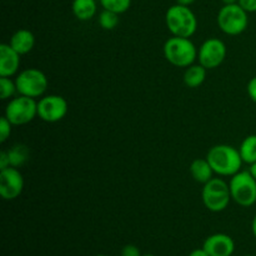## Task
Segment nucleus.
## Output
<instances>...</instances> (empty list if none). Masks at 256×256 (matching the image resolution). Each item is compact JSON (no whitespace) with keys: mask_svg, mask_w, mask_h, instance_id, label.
<instances>
[{"mask_svg":"<svg viewBox=\"0 0 256 256\" xmlns=\"http://www.w3.org/2000/svg\"><path fill=\"white\" fill-rule=\"evenodd\" d=\"M16 92L18 89L15 80H12L6 76H0V98H2V100L10 99Z\"/></svg>","mask_w":256,"mask_h":256,"instance_id":"obj_22","label":"nucleus"},{"mask_svg":"<svg viewBox=\"0 0 256 256\" xmlns=\"http://www.w3.org/2000/svg\"><path fill=\"white\" fill-rule=\"evenodd\" d=\"M189 256H210V255L208 254L206 252H205L204 248H202V249H195V250H192V252H190Z\"/></svg>","mask_w":256,"mask_h":256,"instance_id":"obj_28","label":"nucleus"},{"mask_svg":"<svg viewBox=\"0 0 256 256\" xmlns=\"http://www.w3.org/2000/svg\"><path fill=\"white\" fill-rule=\"evenodd\" d=\"M238 4L246 10L248 12H256V0H239Z\"/></svg>","mask_w":256,"mask_h":256,"instance_id":"obj_25","label":"nucleus"},{"mask_svg":"<svg viewBox=\"0 0 256 256\" xmlns=\"http://www.w3.org/2000/svg\"><path fill=\"white\" fill-rule=\"evenodd\" d=\"M9 166H10V160H9V156H8V152L6 150H2V152H0V170H4Z\"/></svg>","mask_w":256,"mask_h":256,"instance_id":"obj_27","label":"nucleus"},{"mask_svg":"<svg viewBox=\"0 0 256 256\" xmlns=\"http://www.w3.org/2000/svg\"><path fill=\"white\" fill-rule=\"evenodd\" d=\"M99 24L105 30L115 29L119 24V14L104 9L99 15Z\"/></svg>","mask_w":256,"mask_h":256,"instance_id":"obj_21","label":"nucleus"},{"mask_svg":"<svg viewBox=\"0 0 256 256\" xmlns=\"http://www.w3.org/2000/svg\"><path fill=\"white\" fill-rule=\"evenodd\" d=\"M15 84H16L18 94L36 99L45 94L49 80L42 70L36 68H29L16 75Z\"/></svg>","mask_w":256,"mask_h":256,"instance_id":"obj_7","label":"nucleus"},{"mask_svg":"<svg viewBox=\"0 0 256 256\" xmlns=\"http://www.w3.org/2000/svg\"><path fill=\"white\" fill-rule=\"evenodd\" d=\"M9 44L20 55H25L32 52V48H34L35 36L30 30L20 29L12 34Z\"/></svg>","mask_w":256,"mask_h":256,"instance_id":"obj_14","label":"nucleus"},{"mask_svg":"<svg viewBox=\"0 0 256 256\" xmlns=\"http://www.w3.org/2000/svg\"><path fill=\"white\" fill-rule=\"evenodd\" d=\"M95 256H106V255H95Z\"/></svg>","mask_w":256,"mask_h":256,"instance_id":"obj_34","label":"nucleus"},{"mask_svg":"<svg viewBox=\"0 0 256 256\" xmlns=\"http://www.w3.org/2000/svg\"><path fill=\"white\" fill-rule=\"evenodd\" d=\"M240 155L242 162L246 164H254L256 162V135H249L242 142L239 148Z\"/></svg>","mask_w":256,"mask_h":256,"instance_id":"obj_19","label":"nucleus"},{"mask_svg":"<svg viewBox=\"0 0 256 256\" xmlns=\"http://www.w3.org/2000/svg\"><path fill=\"white\" fill-rule=\"evenodd\" d=\"M249 172H250V174H252V176L255 178V180H256V162H254V164H252V165H250V169H249Z\"/></svg>","mask_w":256,"mask_h":256,"instance_id":"obj_30","label":"nucleus"},{"mask_svg":"<svg viewBox=\"0 0 256 256\" xmlns=\"http://www.w3.org/2000/svg\"><path fill=\"white\" fill-rule=\"evenodd\" d=\"M120 255L122 256H142V252H140L139 248L135 246V245L129 244L125 245L124 248L120 252Z\"/></svg>","mask_w":256,"mask_h":256,"instance_id":"obj_24","label":"nucleus"},{"mask_svg":"<svg viewBox=\"0 0 256 256\" xmlns=\"http://www.w3.org/2000/svg\"><path fill=\"white\" fill-rule=\"evenodd\" d=\"M8 152V156H9L10 160V166L19 168L22 166L25 162L29 160L30 152L28 149L26 145L24 144H15L10 148Z\"/></svg>","mask_w":256,"mask_h":256,"instance_id":"obj_18","label":"nucleus"},{"mask_svg":"<svg viewBox=\"0 0 256 256\" xmlns=\"http://www.w3.org/2000/svg\"><path fill=\"white\" fill-rule=\"evenodd\" d=\"M68 114V102L60 95H46L38 102V116L46 122H56Z\"/></svg>","mask_w":256,"mask_h":256,"instance_id":"obj_10","label":"nucleus"},{"mask_svg":"<svg viewBox=\"0 0 256 256\" xmlns=\"http://www.w3.org/2000/svg\"><path fill=\"white\" fill-rule=\"evenodd\" d=\"M164 56L174 66L188 68L198 59V49L190 38L172 36L164 44Z\"/></svg>","mask_w":256,"mask_h":256,"instance_id":"obj_3","label":"nucleus"},{"mask_svg":"<svg viewBox=\"0 0 256 256\" xmlns=\"http://www.w3.org/2000/svg\"><path fill=\"white\" fill-rule=\"evenodd\" d=\"M24 189V178L18 168L0 170V195L4 200H15Z\"/></svg>","mask_w":256,"mask_h":256,"instance_id":"obj_11","label":"nucleus"},{"mask_svg":"<svg viewBox=\"0 0 256 256\" xmlns=\"http://www.w3.org/2000/svg\"><path fill=\"white\" fill-rule=\"evenodd\" d=\"M72 9L76 19L86 22L96 14L98 6L95 0H74Z\"/></svg>","mask_w":256,"mask_h":256,"instance_id":"obj_16","label":"nucleus"},{"mask_svg":"<svg viewBox=\"0 0 256 256\" xmlns=\"http://www.w3.org/2000/svg\"><path fill=\"white\" fill-rule=\"evenodd\" d=\"M194 2L195 0H176V4L186 5V6H189V5H192Z\"/></svg>","mask_w":256,"mask_h":256,"instance_id":"obj_29","label":"nucleus"},{"mask_svg":"<svg viewBox=\"0 0 256 256\" xmlns=\"http://www.w3.org/2000/svg\"><path fill=\"white\" fill-rule=\"evenodd\" d=\"M190 174L194 178L195 182L206 184L209 180L212 179L214 170H212V165L209 164L208 159H195L190 164Z\"/></svg>","mask_w":256,"mask_h":256,"instance_id":"obj_15","label":"nucleus"},{"mask_svg":"<svg viewBox=\"0 0 256 256\" xmlns=\"http://www.w3.org/2000/svg\"><path fill=\"white\" fill-rule=\"evenodd\" d=\"M206 159L215 174L220 176H232L242 170V165L244 162L239 149L226 144L210 148Z\"/></svg>","mask_w":256,"mask_h":256,"instance_id":"obj_1","label":"nucleus"},{"mask_svg":"<svg viewBox=\"0 0 256 256\" xmlns=\"http://www.w3.org/2000/svg\"><path fill=\"white\" fill-rule=\"evenodd\" d=\"M206 68L202 64L190 65L184 72V82L188 88H199L206 79Z\"/></svg>","mask_w":256,"mask_h":256,"instance_id":"obj_17","label":"nucleus"},{"mask_svg":"<svg viewBox=\"0 0 256 256\" xmlns=\"http://www.w3.org/2000/svg\"><path fill=\"white\" fill-rule=\"evenodd\" d=\"M202 248L210 256H232L235 250V242L229 235L218 232L206 238Z\"/></svg>","mask_w":256,"mask_h":256,"instance_id":"obj_12","label":"nucleus"},{"mask_svg":"<svg viewBox=\"0 0 256 256\" xmlns=\"http://www.w3.org/2000/svg\"><path fill=\"white\" fill-rule=\"evenodd\" d=\"M248 94H249L250 99L256 102V76L248 82Z\"/></svg>","mask_w":256,"mask_h":256,"instance_id":"obj_26","label":"nucleus"},{"mask_svg":"<svg viewBox=\"0 0 256 256\" xmlns=\"http://www.w3.org/2000/svg\"><path fill=\"white\" fill-rule=\"evenodd\" d=\"M165 22L172 36L192 38L198 29L196 16L186 5L170 6L165 14Z\"/></svg>","mask_w":256,"mask_h":256,"instance_id":"obj_2","label":"nucleus"},{"mask_svg":"<svg viewBox=\"0 0 256 256\" xmlns=\"http://www.w3.org/2000/svg\"><path fill=\"white\" fill-rule=\"evenodd\" d=\"M205 208L212 212H220L226 209L232 200L230 186L222 178H212L204 184L202 192Z\"/></svg>","mask_w":256,"mask_h":256,"instance_id":"obj_4","label":"nucleus"},{"mask_svg":"<svg viewBox=\"0 0 256 256\" xmlns=\"http://www.w3.org/2000/svg\"><path fill=\"white\" fill-rule=\"evenodd\" d=\"M100 4L105 10H110L116 14H122L129 10L132 0H100Z\"/></svg>","mask_w":256,"mask_h":256,"instance_id":"obj_20","label":"nucleus"},{"mask_svg":"<svg viewBox=\"0 0 256 256\" xmlns=\"http://www.w3.org/2000/svg\"><path fill=\"white\" fill-rule=\"evenodd\" d=\"M4 116L12 125H25L38 116V102L34 98L19 95L12 98L5 108Z\"/></svg>","mask_w":256,"mask_h":256,"instance_id":"obj_8","label":"nucleus"},{"mask_svg":"<svg viewBox=\"0 0 256 256\" xmlns=\"http://www.w3.org/2000/svg\"><path fill=\"white\" fill-rule=\"evenodd\" d=\"M252 234H254V236L256 238V215L254 216V219H252Z\"/></svg>","mask_w":256,"mask_h":256,"instance_id":"obj_31","label":"nucleus"},{"mask_svg":"<svg viewBox=\"0 0 256 256\" xmlns=\"http://www.w3.org/2000/svg\"><path fill=\"white\" fill-rule=\"evenodd\" d=\"M222 2H224V5H228V4H236V2H239V0H222Z\"/></svg>","mask_w":256,"mask_h":256,"instance_id":"obj_32","label":"nucleus"},{"mask_svg":"<svg viewBox=\"0 0 256 256\" xmlns=\"http://www.w3.org/2000/svg\"><path fill=\"white\" fill-rule=\"evenodd\" d=\"M218 25L220 30L228 35H239L246 30L249 24L248 12L239 4L224 5L218 12Z\"/></svg>","mask_w":256,"mask_h":256,"instance_id":"obj_6","label":"nucleus"},{"mask_svg":"<svg viewBox=\"0 0 256 256\" xmlns=\"http://www.w3.org/2000/svg\"><path fill=\"white\" fill-rule=\"evenodd\" d=\"M226 58V45L218 38H210L205 40L198 50L199 64L206 69H215L220 66Z\"/></svg>","mask_w":256,"mask_h":256,"instance_id":"obj_9","label":"nucleus"},{"mask_svg":"<svg viewBox=\"0 0 256 256\" xmlns=\"http://www.w3.org/2000/svg\"><path fill=\"white\" fill-rule=\"evenodd\" d=\"M12 124L5 116L0 119V142H6L8 138L12 134Z\"/></svg>","mask_w":256,"mask_h":256,"instance_id":"obj_23","label":"nucleus"},{"mask_svg":"<svg viewBox=\"0 0 256 256\" xmlns=\"http://www.w3.org/2000/svg\"><path fill=\"white\" fill-rule=\"evenodd\" d=\"M245 256H250V255H245Z\"/></svg>","mask_w":256,"mask_h":256,"instance_id":"obj_35","label":"nucleus"},{"mask_svg":"<svg viewBox=\"0 0 256 256\" xmlns=\"http://www.w3.org/2000/svg\"><path fill=\"white\" fill-rule=\"evenodd\" d=\"M142 256H155V255H152V254H146V255H142Z\"/></svg>","mask_w":256,"mask_h":256,"instance_id":"obj_33","label":"nucleus"},{"mask_svg":"<svg viewBox=\"0 0 256 256\" xmlns=\"http://www.w3.org/2000/svg\"><path fill=\"white\" fill-rule=\"evenodd\" d=\"M232 199L242 208H250L256 202V180L249 170H240L232 175L229 182Z\"/></svg>","mask_w":256,"mask_h":256,"instance_id":"obj_5","label":"nucleus"},{"mask_svg":"<svg viewBox=\"0 0 256 256\" xmlns=\"http://www.w3.org/2000/svg\"><path fill=\"white\" fill-rule=\"evenodd\" d=\"M19 52H15L10 44L0 45V76L12 78L19 70L20 66Z\"/></svg>","mask_w":256,"mask_h":256,"instance_id":"obj_13","label":"nucleus"}]
</instances>
